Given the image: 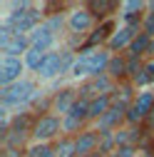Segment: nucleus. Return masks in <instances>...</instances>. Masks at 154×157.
Here are the masks:
<instances>
[{"label": "nucleus", "instance_id": "f257e3e1", "mask_svg": "<svg viewBox=\"0 0 154 157\" xmlns=\"http://www.w3.org/2000/svg\"><path fill=\"white\" fill-rule=\"evenodd\" d=\"M112 60V52L109 50H82L77 55V60L70 70V75L75 77H97V75H105L107 72V65Z\"/></svg>", "mask_w": 154, "mask_h": 157}, {"label": "nucleus", "instance_id": "f03ea898", "mask_svg": "<svg viewBox=\"0 0 154 157\" xmlns=\"http://www.w3.org/2000/svg\"><path fill=\"white\" fill-rule=\"evenodd\" d=\"M5 25H10L17 35H30L35 28L42 25V13L20 0V3H13V13L5 17Z\"/></svg>", "mask_w": 154, "mask_h": 157}, {"label": "nucleus", "instance_id": "7ed1b4c3", "mask_svg": "<svg viewBox=\"0 0 154 157\" xmlns=\"http://www.w3.org/2000/svg\"><path fill=\"white\" fill-rule=\"evenodd\" d=\"M35 97V85L30 80H20L10 87H0V105L8 112L10 107H23Z\"/></svg>", "mask_w": 154, "mask_h": 157}, {"label": "nucleus", "instance_id": "20e7f679", "mask_svg": "<svg viewBox=\"0 0 154 157\" xmlns=\"http://www.w3.org/2000/svg\"><path fill=\"white\" fill-rule=\"evenodd\" d=\"M60 28H62V17H60V15H55V17H50V20H45L40 28H35V30L28 35L30 43H32V48H40V50L50 52V48H52L55 40H57Z\"/></svg>", "mask_w": 154, "mask_h": 157}, {"label": "nucleus", "instance_id": "39448f33", "mask_svg": "<svg viewBox=\"0 0 154 157\" xmlns=\"http://www.w3.org/2000/svg\"><path fill=\"white\" fill-rule=\"evenodd\" d=\"M60 132H62V117H57V115H42L32 125V137L37 142H47Z\"/></svg>", "mask_w": 154, "mask_h": 157}, {"label": "nucleus", "instance_id": "423d86ee", "mask_svg": "<svg viewBox=\"0 0 154 157\" xmlns=\"http://www.w3.org/2000/svg\"><path fill=\"white\" fill-rule=\"evenodd\" d=\"M152 110H154V92L144 90V92H139L137 97H134L132 107L127 110V122L129 125H137V122L147 120V117L152 115Z\"/></svg>", "mask_w": 154, "mask_h": 157}, {"label": "nucleus", "instance_id": "0eeeda50", "mask_svg": "<svg viewBox=\"0 0 154 157\" xmlns=\"http://www.w3.org/2000/svg\"><path fill=\"white\" fill-rule=\"evenodd\" d=\"M114 87H117V82L105 72V75H97V77H90V80L82 85L80 95L87 97V100H94V97H100V95H112Z\"/></svg>", "mask_w": 154, "mask_h": 157}, {"label": "nucleus", "instance_id": "6e6552de", "mask_svg": "<svg viewBox=\"0 0 154 157\" xmlns=\"http://www.w3.org/2000/svg\"><path fill=\"white\" fill-rule=\"evenodd\" d=\"M23 70H25V63L20 57H0V87H10L20 82Z\"/></svg>", "mask_w": 154, "mask_h": 157}, {"label": "nucleus", "instance_id": "1a4fd4ad", "mask_svg": "<svg viewBox=\"0 0 154 157\" xmlns=\"http://www.w3.org/2000/svg\"><path fill=\"white\" fill-rule=\"evenodd\" d=\"M139 25H122V28H117V30H114L112 33V37H109V43H107V50L109 52H117V50H129V45L134 43V37H137L139 33Z\"/></svg>", "mask_w": 154, "mask_h": 157}, {"label": "nucleus", "instance_id": "9d476101", "mask_svg": "<svg viewBox=\"0 0 154 157\" xmlns=\"http://www.w3.org/2000/svg\"><path fill=\"white\" fill-rule=\"evenodd\" d=\"M100 140L102 132L100 130H85L75 137V147H77V157H90L94 152H100Z\"/></svg>", "mask_w": 154, "mask_h": 157}, {"label": "nucleus", "instance_id": "9b49d317", "mask_svg": "<svg viewBox=\"0 0 154 157\" xmlns=\"http://www.w3.org/2000/svg\"><path fill=\"white\" fill-rule=\"evenodd\" d=\"M94 25V15L90 13V8H75L67 15V28L72 33H87Z\"/></svg>", "mask_w": 154, "mask_h": 157}, {"label": "nucleus", "instance_id": "f8f14e48", "mask_svg": "<svg viewBox=\"0 0 154 157\" xmlns=\"http://www.w3.org/2000/svg\"><path fill=\"white\" fill-rule=\"evenodd\" d=\"M77 100H80V92L72 90V87H65V90H60L52 97V110L60 112V117H65V115H70V110L75 107Z\"/></svg>", "mask_w": 154, "mask_h": 157}, {"label": "nucleus", "instance_id": "ddd939ff", "mask_svg": "<svg viewBox=\"0 0 154 157\" xmlns=\"http://www.w3.org/2000/svg\"><path fill=\"white\" fill-rule=\"evenodd\" d=\"M122 120H127V110H122V107H109L100 120H97V130H100V132H117Z\"/></svg>", "mask_w": 154, "mask_h": 157}, {"label": "nucleus", "instance_id": "4468645a", "mask_svg": "<svg viewBox=\"0 0 154 157\" xmlns=\"http://www.w3.org/2000/svg\"><path fill=\"white\" fill-rule=\"evenodd\" d=\"M32 48V43H30V37L28 35H17L15 33V37L5 45V48H0V52H3V57H25L28 55V50Z\"/></svg>", "mask_w": 154, "mask_h": 157}, {"label": "nucleus", "instance_id": "2eb2a0df", "mask_svg": "<svg viewBox=\"0 0 154 157\" xmlns=\"http://www.w3.org/2000/svg\"><path fill=\"white\" fill-rule=\"evenodd\" d=\"M147 8V3H142V0H124L122 3V15L129 20V25H137V17L142 20V10Z\"/></svg>", "mask_w": 154, "mask_h": 157}, {"label": "nucleus", "instance_id": "dca6fc26", "mask_svg": "<svg viewBox=\"0 0 154 157\" xmlns=\"http://www.w3.org/2000/svg\"><path fill=\"white\" fill-rule=\"evenodd\" d=\"M109 107H112V95H100L90 100V120H100Z\"/></svg>", "mask_w": 154, "mask_h": 157}, {"label": "nucleus", "instance_id": "f3484780", "mask_svg": "<svg viewBox=\"0 0 154 157\" xmlns=\"http://www.w3.org/2000/svg\"><path fill=\"white\" fill-rule=\"evenodd\" d=\"M152 37H154V35L139 33L137 37H134V43L129 45V57H142L144 52H149V48H152Z\"/></svg>", "mask_w": 154, "mask_h": 157}, {"label": "nucleus", "instance_id": "a211bd4d", "mask_svg": "<svg viewBox=\"0 0 154 157\" xmlns=\"http://www.w3.org/2000/svg\"><path fill=\"white\" fill-rule=\"evenodd\" d=\"M127 60H129V57L112 55V60H109V65H107V75L112 77L114 82H117L119 77H124V75H127Z\"/></svg>", "mask_w": 154, "mask_h": 157}, {"label": "nucleus", "instance_id": "6ab92c4d", "mask_svg": "<svg viewBox=\"0 0 154 157\" xmlns=\"http://www.w3.org/2000/svg\"><path fill=\"white\" fill-rule=\"evenodd\" d=\"M87 8H90V13H92V15H100V17H105V15H109L112 10L122 8V3H114V0H92V3H90Z\"/></svg>", "mask_w": 154, "mask_h": 157}, {"label": "nucleus", "instance_id": "aec40b11", "mask_svg": "<svg viewBox=\"0 0 154 157\" xmlns=\"http://www.w3.org/2000/svg\"><path fill=\"white\" fill-rule=\"evenodd\" d=\"M45 57H47V52H45V50H40V48H30V50H28V55L23 57V63H25V67H30V70H35V72H37Z\"/></svg>", "mask_w": 154, "mask_h": 157}, {"label": "nucleus", "instance_id": "412c9836", "mask_svg": "<svg viewBox=\"0 0 154 157\" xmlns=\"http://www.w3.org/2000/svg\"><path fill=\"white\" fill-rule=\"evenodd\" d=\"M55 157H77V147H75V140L65 137L55 145Z\"/></svg>", "mask_w": 154, "mask_h": 157}, {"label": "nucleus", "instance_id": "4be33fe9", "mask_svg": "<svg viewBox=\"0 0 154 157\" xmlns=\"http://www.w3.org/2000/svg\"><path fill=\"white\" fill-rule=\"evenodd\" d=\"M70 115H72V117H77V120H82V122H85V120H90V100L80 95V100L75 102V107L70 110Z\"/></svg>", "mask_w": 154, "mask_h": 157}, {"label": "nucleus", "instance_id": "5701e85b", "mask_svg": "<svg viewBox=\"0 0 154 157\" xmlns=\"http://www.w3.org/2000/svg\"><path fill=\"white\" fill-rule=\"evenodd\" d=\"M62 132L72 135V132H82V120H77L72 115H65L62 117Z\"/></svg>", "mask_w": 154, "mask_h": 157}, {"label": "nucleus", "instance_id": "b1692460", "mask_svg": "<svg viewBox=\"0 0 154 157\" xmlns=\"http://www.w3.org/2000/svg\"><path fill=\"white\" fill-rule=\"evenodd\" d=\"M142 28H144L142 33L154 35V13H147V17H144V25H142Z\"/></svg>", "mask_w": 154, "mask_h": 157}, {"label": "nucleus", "instance_id": "393cba45", "mask_svg": "<svg viewBox=\"0 0 154 157\" xmlns=\"http://www.w3.org/2000/svg\"><path fill=\"white\" fill-rule=\"evenodd\" d=\"M0 157H20V150H15V147H3Z\"/></svg>", "mask_w": 154, "mask_h": 157}, {"label": "nucleus", "instance_id": "a878e982", "mask_svg": "<svg viewBox=\"0 0 154 157\" xmlns=\"http://www.w3.org/2000/svg\"><path fill=\"white\" fill-rule=\"evenodd\" d=\"M144 72H147V77H149V82H154V63L144 65Z\"/></svg>", "mask_w": 154, "mask_h": 157}, {"label": "nucleus", "instance_id": "bb28decb", "mask_svg": "<svg viewBox=\"0 0 154 157\" xmlns=\"http://www.w3.org/2000/svg\"><path fill=\"white\" fill-rule=\"evenodd\" d=\"M147 120H149V125H152V127H154V110H152V115H149V117H147Z\"/></svg>", "mask_w": 154, "mask_h": 157}, {"label": "nucleus", "instance_id": "cd10ccee", "mask_svg": "<svg viewBox=\"0 0 154 157\" xmlns=\"http://www.w3.org/2000/svg\"><path fill=\"white\" fill-rule=\"evenodd\" d=\"M90 157H105V155H102V152H94V155H90Z\"/></svg>", "mask_w": 154, "mask_h": 157}, {"label": "nucleus", "instance_id": "c85d7f7f", "mask_svg": "<svg viewBox=\"0 0 154 157\" xmlns=\"http://www.w3.org/2000/svg\"><path fill=\"white\" fill-rule=\"evenodd\" d=\"M109 157H114V155H109Z\"/></svg>", "mask_w": 154, "mask_h": 157}]
</instances>
